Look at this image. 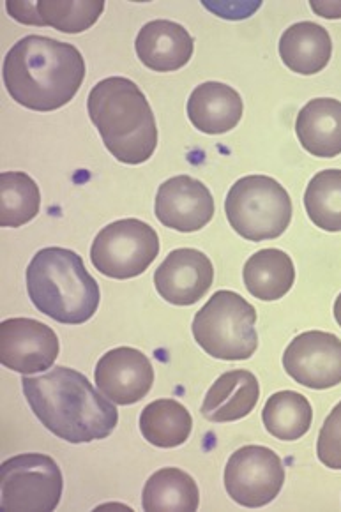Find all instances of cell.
Masks as SVG:
<instances>
[{"instance_id":"cell-9","label":"cell","mask_w":341,"mask_h":512,"mask_svg":"<svg viewBox=\"0 0 341 512\" xmlns=\"http://www.w3.org/2000/svg\"><path fill=\"white\" fill-rule=\"evenodd\" d=\"M285 484V468L276 452L264 445H246L230 456L225 468V490L243 507L271 504Z\"/></svg>"},{"instance_id":"cell-25","label":"cell","mask_w":341,"mask_h":512,"mask_svg":"<svg viewBox=\"0 0 341 512\" xmlns=\"http://www.w3.org/2000/svg\"><path fill=\"white\" fill-rule=\"evenodd\" d=\"M41 193L31 175L4 172L0 177V225L20 228L38 216Z\"/></svg>"},{"instance_id":"cell-30","label":"cell","mask_w":341,"mask_h":512,"mask_svg":"<svg viewBox=\"0 0 341 512\" xmlns=\"http://www.w3.org/2000/svg\"><path fill=\"white\" fill-rule=\"evenodd\" d=\"M334 318H336V322L341 327V294L338 295V299L334 302Z\"/></svg>"},{"instance_id":"cell-11","label":"cell","mask_w":341,"mask_h":512,"mask_svg":"<svg viewBox=\"0 0 341 512\" xmlns=\"http://www.w3.org/2000/svg\"><path fill=\"white\" fill-rule=\"evenodd\" d=\"M61 352L54 329L34 318H8L0 324V361L16 373L32 375L52 368Z\"/></svg>"},{"instance_id":"cell-21","label":"cell","mask_w":341,"mask_h":512,"mask_svg":"<svg viewBox=\"0 0 341 512\" xmlns=\"http://www.w3.org/2000/svg\"><path fill=\"white\" fill-rule=\"evenodd\" d=\"M244 285L260 301H278L296 281L292 258L281 249H262L248 258L243 271Z\"/></svg>"},{"instance_id":"cell-3","label":"cell","mask_w":341,"mask_h":512,"mask_svg":"<svg viewBox=\"0 0 341 512\" xmlns=\"http://www.w3.org/2000/svg\"><path fill=\"white\" fill-rule=\"evenodd\" d=\"M87 110L108 152L124 165H142L158 147V126L137 83L110 76L92 87Z\"/></svg>"},{"instance_id":"cell-15","label":"cell","mask_w":341,"mask_h":512,"mask_svg":"<svg viewBox=\"0 0 341 512\" xmlns=\"http://www.w3.org/2000/svg\"><path fill=\"white\" fill-rule=\"evenodd\" d=\"M135 48L144 66L158 73H172L191 61L195 41L181 23L154 20L140 29Z\"/></svg>"},{"instance_id":"cell-4","label":"cell","mask_w":341,"mask_h":512,"mask_svg":"<svg viewBox=\"0 0 341 512\" xmlns=\"http://www.w3.org/2000/svg\"><path fill=\"white\" fill-rule=\"evenodd\" d=\"M32 304L59 324L80 325L98 311L101 292L82 256L66 248L38 251L27 267Z\"/></svg>"},{"instance_id":"cell-13","label":"cell","mask_w":341,"mask_h":512,"mask_svg":"<svg viewBox=\"0 0 341 512\" xmlns=\"http://www.w3.org/2000/svg\"><path fill=\"white\" fill-rule=\"evenodd\" d=\"M94 378L99 391L115 405H135L151 391L154 369L144 352L119 347L99 359Z\"/></svg>"},{"instance_id":"cell-7","label":"cell","mask_w":341,"mask_h":512,"mask_svg":"<svg viewBox=\"0 0 341 512\" xmlns=\"http://www.w3.org/2000/svg\"><path fill=\"white\" fill-rule=\"evenodd\" d=\"M62 472L46 454H20L0 468V505L4 511L50 512L61 502Z\"/></svg>"},{"instance_id":"cell-8","label":"cell","mask_w":341,"mask_h":512,"mask_svg":"<svg viewBox=\"0 0 341 512\" xmlns=\"http://www.w3.org/2000/svg\"><path fill=\"white\" fill-rule=\"evenodd\" d=\"M160 253V237L140 219H119L105 226L92 242L91 262L103 276L137 278Z\"/></svg>"},{"instance_id":"cell-12","label":"cell","mask_w":341,"mask_h":512,"mask_svg":"<svg viewBox=\"0 0 341 512\" xmlns=\"http://www.w3.org/2000/svg\"><path fill=\"white\" fill-rule=\"evenodd\" d=\"M154 211L161 225L191 234L211 223L214 198L204 182L190 175H177L161 184Z\"/></svg>"},{"instance_id":"cell-19","label":"cell","mask_w":341,"mask_h":512,"mask_svg":"<svg viewBox=\"0 0 341 512\" xmlns=\"http://www.w3.org/2000/svg\"><path fill=\"white\" fill-rule=\"evenodd\" d=\"M260 398V385L253 373L234 369L223 373L207 391L202 415L211 422H234L253 412Z\"/></svg>"},{"instance_id":"cell-10","label":"cell","mask_w":341,"mask_h":512,"mask_svg":"<svg viewBox=\"0 0 341 512\" xmlns=\"http://www.w3.org/2000/svg\"><path fill=\"white\" fill-rule=\"evenodd\" d=\"M283 368L288 377L308 389L336 387L341 384V339L331 332H303L290 341Z\"/></svg>"},{"instance_id":"cell-26","label":"cell","mask_w":341,"mask_h":512,"mask_svg":"<svg viewBox=\"0 0 341 512\" xmlns=\"http://www.w3.org/2000/svg\"><path fill=\"white\" fill-rule=\"evenodd\" d=\"M304 207L320 230L341 232V170L315 175L304 193Z\"/></svg>"},{"instance_id":"cell-18","label":"cell","mask_w":341,"mask_h":512,"mask_svg":"<svg viewBox=\"0 0 341 512\" xmlns=\"http://www.w3.org/2000/svg\"><path fill=\"white\" fill-rule=\"evenodd\" d=\"M299 144L315 158L331 159L341 154V101L311 99L297 115Z\"/></svg>"},{"instance_id":"cell-1","label":"cell","mask_w":341,"mask_h":512,"mask_svg":"<svg viewBox=\"0 0 341 512\" xmlns=\"http://www.w3.org/2000/svg\"><path fill=\"white\" fill-rule=\"evenodd\" d=\"M23 394L46 430L69 444H89L114 433L119 412L76 369L57 366L41 377L22 378Z\"/></svg>"},{"instance_id":"cell-27","label":"cell","mask_w":341,"mask_h":512,"mask_svg":"<svg viewBox=\"0 0 341 512\" xmlns=\"http://www.w3.org/2000/svg\"><path fill=\"white\" fill-rule=\"evenodd\" d=\"M317 456L320 463L331 470H341V401L327 415L319 433Z\"/></svg>"},{"instance_id":"cell-5","label":"cell","mask_w":341,"mask_h":512,"mask_svg":"<svg viewBox=\"0 0 341 512\" xmlns=\"http://www.w3.org/2000/svg\"><path fill=\"white\" fill-rule=\"evenodd\" d=\"M257 311L241 295L220 290L198 311L193 336L207 355L220 361H246L257 352Z\"/></svg>"},{"instance_id":"cell-24","label":"cell","mask_w":341,"mask_h":512,"mask_svg":"<svg viewBox=\"0 0 341 512\" xmlns=\"http://www.w3.org/2000/svg\"><path fill=\"white\" fill-rule=\"evenodd\" d=\"M262 421L274 438L283 442H294L310 431L313 410L310 401L303 394L280 391L267 400Z\"/></svg>"},{"instance_id":"cell-14","label":"cell","mask_w":341,"mask_h":512,"mask_svg":"<svg viewBox=\"0 0 341 512\" xmlns=\"http://www.w3.org/2000/svg\"><path fill=\"white\" fill-rule=\"evenodd\" d=\"M214 281L211 260L198 249H175L154 274L158 294L175 306H191L204 297Z\"/></svg>"},{"instance_id":"cell-20","label":"cell","mask_w":341,"mask_h":512,"mask_svg":"<svg viewBox=\"0 0 341 512\" xmlns=\"http://www.w3.org/2000/svg\"><path fill=\"white\" fill-rule=\"evenodd\" d=\"M280 55L283 64L297 75H317L331 61V36L319 23H294L281 36Z\"/></svg>"},{"instance_id":"cell-2","label":"cell","mask_w":341,"mask_h":512,"mask_svg":"<svg viewBox=\"0 0 341 512\" xmlns=\"http://www.w3.org/2000/svg\"><path fill=\"white\" fill-rule=\"evenodd\" d=\"M85 78L80 50L45 36H27L4 59V83L18 105L54 112L73 101Z\"/></svg>"},{"instance_id":"cell-16","label":"cell","mask_w":341,"mask_h":512,"mask_svg":"<svg viewBox=\"0 0 341 512\" xmlns=\"http://www.w3.org/2000/svg\"><path fill=\"white\" fill-rule=\"evenodd\" d=\"M9 15L25 25H48L66 34H80L91 29L105 11L103 0L91 2H13L6 4Z\"/></svg>"},{"instance_id":"cell-22","label":"cell","mask_w":341,"mask_h":512,"mask_svg":"<svg viewBox=\"0 0 341 512\" xmlns=\"http://www.w3.org/2000/svg\"><path fill=\"white\" fill-rule=\"evenodd\" d=\"M200 493L195 479L181 468H161L145 482L142 507L147 512L197 511Z\"/></svg>"},{"instance_id":"cell-6","label":"cell","mask_w":341,"mask_h":512,"mask_svg":"<svg viewBox=\"0 0 341 512\" xmlns=\"http://www.w3.org/2000/svg\"><path fill=\"white\" fill-rule=\"evenodd\" d=\"M225 212L230 226L246 241H271L290 225L292 200L280 182L267 175H248L228 191Z\"/></svg>"},{"instance_id":"cell-29","label":"cell","mask_w":341,"mask_h":512,"mask_svg":"<svg viewBox=\"0 0 341 512\" xmlns=\"http://www.w3.org/2000/svg\"><path fill=\"white\" fill-rule=\"evenodd\" d=\"M311 9L322 18H341V2H311Z\"/></svg>"},{"instance_id":"cell-23","label":"cell","mask_w":341,"mask_h":512,"mask_svg":"<svg viewBox=\"0 0 341 512\" xmlns=\"http://www.w3.org/2000/svg\"><path fill=\"white\" fill-rule=\"evenodd\" d=\"M193 430L188 408L175 400H156L149 403L140 415V431L154 447L174 449L186 444Z\"/></svg>"},{"instance_id":"cell-17","label":"cell","mask_w":341,"mask_h":512,"mask_svg":"<svg viewBox=\"0 0 341 512\" xmlns=\"http://www.w3.org/2000/svg\"><path fill=\"white\" fill-rule=\"evenodd\" d=\"M244 103L239 92L221 82H205L191 92L188 117L205 135H223L243 119Z\"/></svg>"},{"instance_id":"cell-28","label":"cell","mask_w":341,"mask_h":512,"mask_svg":"<svg viewBox=\"0 0 341 512\" xmlns=\"http://www.w3.org/2000/svg\"><path fill=\"white\" fill-rule=\"evenodd\" d=\"M204 6L221 15V18L241 20V18H248L253 11H257L260 8V2H257V4H214V6L204 2Z\"/></svg>"}]
</instances>
